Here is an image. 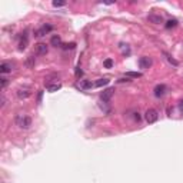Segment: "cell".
<instances>
[{
    "mask_svg": "<svg viewBox=\"0 0 183 183\" xmlns=\"http://www.w3.org/2000/svg\"><path fill=\"white\" fill-rule=\"evenodd\" d=\"M15 122H16V125L20 129H24V130L32 126V119L29 116H26V115H17L15 117Z\"/></svg>",
    "mask_w": 183,
    "mask_h": 183,
    "instance_id": "obj_1",
    "label": "cell"
},
{
    "mask_svg": "<svg viewBox=\"0 0 183 183\" xmlns=\"http://www.w3.org/2000/svg\"><path fill=\"white\" fill-rule=\"evenodd\" d=\"M53 30V26L51 24H43V26H40L39 29H36L34 30V37H43V36H46L47 33H50Z\"/></svg>",
    "mask_w": 183,
    "mask_h": 183,
    "instance_id": "obj_2",
    "label": "cell"
},
{
    "mask_svg": "<svg viewBox=\"0 0 183 183\" xmlns=\"http://www.w3.org/2000/svg\"><path fill=\"white\" fill-rule=\"evenodd\" d=\"M145 119H146L148 123H154V122H157V119H159L157 110H154V109H148L146 113H145Z\"/></svg>",
    "mask_w": 183,
    "mask_h": 183,
    "instance_id": "obj_3",
    "label": "cell"
},
{
    "mask_svg": "<svg viewBox=\"0 0 183 183\" xmlns=\"http://www.w3.org/2000/svg\"><path fill=\"white\" fill-rule=\"evenodd\" d=\"M47 51H49V47L46 43H37L34 46V53L37 56H45V54H47Z\"/></svg>",
    "mask_w": 183,
    "mask_h": 183,
    "instance_id": "obj_4",
    "label": "cell"
},
{
    "mask_svg": "<svg viewBox=\"0 0 183 183\" xmlns=\"http://www.w3.org/2000/svg\"><path fill=\"white\" fill-rule=\"evenodd\" d=\"M113 93H115V89H113V87H109V89L103 90V92H102V95H100V100H102V102H104V103H107L109 100L112 99Z\"/></svg>",
    "mask_w": 183,
    "mask_h": 183,
    "instance_id": "obj_5",
    "label": "cell"
},
{
    "mask_svg": "<svg viewBox=\"0 0 183 183\" xmlns=\"http://www.w3.org/2000/svg\"><path fill=\"white\" fill-rule=\"evenodd\" d=\"M32 96V90L29 87H20L17 89V97L19 99H27Z\"/></svg>",
    "mask_w": 183,
    "mask_h": 183,
    "instance_id": "obj_6",
    "label": "cell"
},
{
    "mask_svg": "<svg viewBox=\"0 0 183 183\" xmlns=\"http://www.w3.org/2000/svg\"><path fill=\"white\" fill-rule=\"evenodd\" d=\"M152 59L150 57H148V56H143V57H140L139 59V67L140 69H149L150 66H152Z\"/></svg>",
    "mask_w": 183,
    "mask_h": 183,
    "instance_id": "obj_7",
    "label": "cell"
},
{
    "mask_svg": "<svg viewBox=\"0 0 183 183\" xmlns=\"http://www.w3.org/2000/svg\"><path fill=\"white\" fill-rule=\"evenodd\" d=\"M12 70H15V66H13V63H9V62H3V63L0 65V73H1V74L10 73Z\"/></svg>",
    "mask_w": 183,
    "mask_h": 183,
    "instance_id": "obj_8",
    "label": "cell"
},
{
    "mask_svg": "<svg viewBox=\"0 0 183 183\" xmlns=\"http://www.w3.org/2000/svg\"><path fill=\"white\" fill-rule=\"evenodd\" d=\"M29 45V36H27V32L22 33V37H20V42H19V50H24Z\"/></svg>",
    "mask_w": 183,
    "mask_h": 183,
    "instance_id": "obj_9",
    "label": "cell"
},
{
    "mask_svg": "<svg viewBox=\"0 0 183 183\" xmlns=\"http://www.w3.org/2000/svg\"><path fill=\"white\" fill-rule=\"evenodd\" d=\"M166 90H167V87L165 84H157L153 92H154V96H156V97H162V96L166 93Z\"/></svg>",
    "mask_w": 183,
    "mask_h": 183,
    "instance_id": "obj_10",
    "label": "cell"
},
{
    "mask_svg": "<svg viewBox=\"0 0 183 183\" xmlns=\"http://www.w3.org/2000/svg\"><path fill=\"white\" fill-rule=\"evenodd\" d=\"M148 20H149L150 23H154V24H160V23H163V17L157 16V15H149V16H148Z\"/></svg>",
    "mask_w": 183,
    "mask_h": 183,
    "instance_id": "obj_11",
    "label": "cell"
},
{
    "mask_svg": "<svg viewBox=\"0 0 183 183\" xmlns=\"http://www.w3.org/2000/svg\"><path fill=\"white\" fill-rule=\"evenodd\" d=\"M50 45L54 46V47H62V39H60V36H57V34L51 36V39H50Z\"/></svg>",
    "mask_w": 183,
    "mask_h": 183,
    "instance_id": "obj_12",
    "label": "cell"
},
{
    "mask_svg": "<svg viewBox=\"0 0 183 183\" xmlns=\"http://www.w3.org/2000/svg\"><path fill=\"white\" fill-rule=\"evenodd\" d=\"M92 86H95V84H92V82H89V80H80V83L77 84V87L82 89V90H87V89H90Z\"/></svg>",
    "mask_w": 183,
    "mask_h": 183,
    "instance_id": "obj_13",
    "label": "cell"
},
{
    "mask_svg": "<svg viewBox=\"0 0 183 183\" xmlns=\"http://www.w3.org/2000/svg\"><path fill=\"white\" fill-rule=\"evenodd\" d=\"M62 89V83H54V84H47V92L53 93V92H57Z\"/></svg>",
    "mask_w": 183,
    "mask_h": 183,
    "instance_id": "obj_14",
    "label": "cell"
},
{
    "mask_svg": "<svg viewBox=\"0 0 183 183\" xmlns=\"http://www.w3.org/2000/svg\"><path fill=\"white\" fill-rule=\"evenodd\" d=\"M176 26H177V20H176V19H170V20H167L166 24H165L166 29H173V27H176Z\"/></svg>",
    "mask_w": 183,
    "mask_h": 183,
    "instance_id": "obj_15",
    "label": "cell"
},
{
    "mask_svg": "<svg viewBox=\"0 0 183 183\" xmlns=\"http://www.w3.org/2000/svg\"><path fill=\"white\" fill-rule=\"evenodd\" d=\"M163 56L166 57V60H167V62H169V63H172L173 66H179L177 60H175V59H173V57H172V56H170L169 53H166V51H163Z\"/></svg>",
    "mask_w": 183,
    "mask_h": 183,
    "instance_id": "obj_16",
    "label": "cell"
},
{
    "mask_svg": "<svg viewBox=\"0 0 183 183\" xmlns=\"http://www.w3.org/2000/svg\"><path fill=\"white\" fill-rule=\"evenodd\" d=\"M109 82H110V80H109V79H106V77H104V79H99V80H97V82L95 83V86H96V87L107 86V84H109Z\"/></svg>",
    "mask_w": 183,
    "mask_h": 183,
    "instance_id": "obj_17",
    "label": "cell"
},
{
    "mask_svg": "<svg viewBox=\"0 0 183 183\" xmlns=\"http://www.w3.org/2000/svg\"><path fill=\"white\" fill-rule=\"evenodd\" d=\"M34 63H36V59H34V56H29L27 59H26V66L27 67H34Z\"/></svg>",
    "mask_w": 183,
    "mask_h": 183,
    "instance_id": "obj_18",
    "label": "cell"
},
{
    "mask_svg": "<svg viewBox=\"0 0 183 183\" xmlns=\"http://www.w3.org/2000/svg\"><path fill=\"white\" fill-rule=\"evenodd\" d=\"M126 76L127 77H142V73H139V72H127Z\"/></svg>",
    "mask_w": 183,
    "mask_h": 183,
    "instance_id": "obj_19",
    "label": "cell"
},
{
    "mask_svg": "<svg viewBox=\"0 0 183 183\" xmlns=\"http://www.w3.org/2000/svg\"><path fill=\"white\" fill-rule=\"evenodd\" d=\"M103 66L106 67V69H110V67L113 66V60H112V59H106V60L103 62Z\"/></svg>",
    "mask_w": 183,
    "mask_h": 183,
    "instance_id": "obj_20",
    "label": "cell"
},
{
    "mask_svg": "<svg viewBox=\"0 0 183 183\" xmlns=\"http://www.w3.org/2000/svg\"><path fill=\"white\" fill-rule=\"evenodd\" d=\"M74 46H76V43H70V45H62V47L65 50H72V49H74Z\"/></svg>",
    "mask_w": 183,
    "mask_h": 183,
    "instance_id": "obj_21",
    "label": "cell"
},
{
    "mask_svg": "<svg viewBox=\"0 0 183 183\" xmlns=\"http://www.w3.org/2000/svg\"><path fill=\"white\" fill-rule=\"evenodd\" d=\"M65 4H66V1H56V0L53 1V6H54V7H63Z\"/></svg>",
    "mask_w": 183,
    "mask_h": 183,
    "instance_id": "obj_22",
    "label": "cell"
},
{
    "mask_svg": "<svg viewBox=\"0 0 183 183\" xmlns=\"http://www.w3.org/2000/svg\"><path fill=\"white\" fill-rule=\"evenodd\" d=\"M0 83H1V89H4V87L7 86V79H6V77H1V79H0Z\"/></svg>",
    "mask_w": 183,
    "mask_h": 183,
    "instance_id": "obj_23",
    "label": "cell"
},
{
    "mask_svg": "<svg viewBox=\"0 0 183 183\" xmlns=\"http://www.w3.org/2000/svg\"><path fill=\"white\" fill-rule=\"evenodd\" d=\"M82 76H83V72H82L80 67H77V69H76V77L79 79V77H82Z\"/></svg>",
    "mask_w": 183,
    "mask_h": 183,
    "instance_id": "obj_24",
    "label": "cell"
},
{
    "mask_svg": "<svg viewBox=\"0 0 183 183\" xmlns=\"http://www.w3.org/2000/svg\"><path fill=\"white\" fill-rule=\"evenodd\" d=\"M42 97H43V92H42V90H40V92H39V93H37V103H42Z\"/></svg>",
    "mask_w": 183,
    "mask_h": 183,
    "instance_id": "obj_25",
    "label": "cell"
},
{
    "mask_svg": "<svg viewBox=\"0 0 183 183\" xmlns=\"http://www.w3.org/2000/svg\"><path fill=\"white\" fill-rule=\"evenodd\" d=\"M4 104H6V99L1 96V106H4Z\"/></svg>",
    "mask_w": 183,
    "mask_h": 183,
    "instance_id": "obj_26",
    "label": "cell"
},
{
    "mask_svg": "<svg viewBox=\"0 0 183 183\" xmlns=\"http://www.w3.org/2000/svg\"><path fill=\"white\" fill-rule=\"evenodd\" d=\"M179 107H180V110H183V100H180V103H179Z\"/></svg>",
    "mask_w": 183,
    "mask_h": 183,
    "instance_id": "obj_27",
    "label": "cell"
},
{
    "mask_svg": "<svg viewBox=\"0 0 183 183\" xmlns=\"http://www.w3.org/2000/svg\"><path fill=\"white\" fill-rule=\"evenodd\" d=\"M134 119H136V120H137V122H139V120H140V116H139V113H136V116H134Z\"/></svg>",
    "mask_w": 183,
    "mask_h": 183,
    "instance_id": "obj_28",
    "label": "cell"
}]
</instances>
